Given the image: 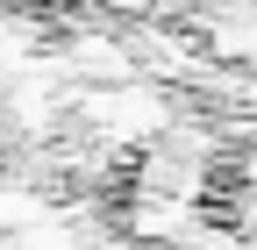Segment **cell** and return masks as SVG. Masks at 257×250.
<instances>
[{"label": "cell", "instance_id": "6da1fadb", "mask_svg": "<svg viewBox=\"0 0 257 250\" xmlns=\"http://www.w3.org/2000/svg\"><path fill=\"white\" fill-rule=\"evenodd\" d=\"M79 8H107V0H0V22H36V15H79Z\"/></svg>", "mask_w": 257, "mask_h": 250}]
</instances>
